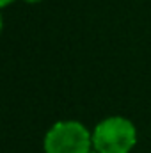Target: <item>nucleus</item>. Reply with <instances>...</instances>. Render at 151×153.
<instances>
[{
  "label": "nucleus",
  "mask_w": 151,
  "mask_h": 153,
  "mask_svg": "<svg viewBox=\"0 0 151 153\" xmlns=\"http://www.w3.org/2000/svg\"><path fill=\"white\" fill-rule=\"evenodd\" d=\"M44 153H89L93 150V132L80 121H57L43 139Z\"/></svg>",
  "instance_id": "f03ea898"
},
{
  "label": "nucleus",
  "mask_w": 151,
  "mask_h": 153,
  "mask_svg": "<svg viewBox=\"0 0 151 153\" xmlns=\"http://www.w3.org/2000/svg\"><path fill=\"white\" fill-rule=\"evenodd\" d=\"M23 2H27V4H39V2H43V0H23Z\"/></svg>",
  "instance_id": "20e7f679"
},
{
  "label": "nucleus",
  "mask_w": 151,
  "mask_h": 153,
  "mask_svg": "<svg viewBox=\"0 0 151 153\" xmlns=\"http://www.w3.org/2000/svg\"><path fill=\"white\" fill-rule=\"evenodd\" d=\"M135 143L137 128L123 116L105 117L93 130V150L98 153H130Z\"/></svg>",
  "instance_id": "f257e3e1"
},
{
  "label": "nucleus",
  "mask_w": 151,
  "mask_h": 153,
  "mask_svg": "<svg viewBox=\"0 0 151 153\" xmlns=\"http://www.w3.org/2000/svg\"><path fill=\"white\" fill-rule=\"evenodd\" d=\"M13 2H14V0H0V5H2V7H7V5L13 4Z\"/></svg>",
  "instance_id": "7ed1b4c3"
},
{
  "label": "nucleus",
  "mask_w": 151,
  "mask_h": 153,
  "mask_svg": "<svg viewBox=\"0 0 151 153\" xmlns=\"http://www.w3.org/2000/svg\"><path fill=\"white\" fill-rule=\"evenodd\" d=\"M89 153H98V152H96V150H91V152H89Z\"/></svg>",
  "instance_id": "39448f33"
}]
</instances>
